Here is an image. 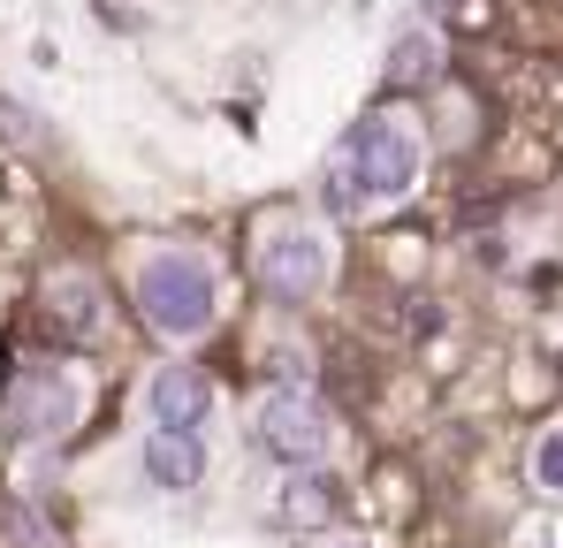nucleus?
Segmentation results:
<instances>
[{"instance_id":"obj_1","label":"nucleus","mask_w":563,"mask_h":548,"mask_svg":"<svg viewBox=\"0 0 563 548\" xmlns=\"http://www.w3.org/2000/svg\"><path fill=\"white\" fill-rule=\"evenodd\" d=\"M427 176V138L411 114L380 107L358 114L351 138L335 145V168H328V206L335 213H374V206H404Z\"/></svg>"},{"instance_id":"obj_2","label":"nucleus","mask_w":563,"mask_h":548,"mask_svg":"<svg viewBox=\"0 0 563 548\" xmlns=\"http://www.w3.org/2000/svg\"><path fill=\"white\" fill-rule=\"evenodd\" d=\"M137 305L161 336H198L221 313V274L190 244H161V252L137 260Z\"/></svg>"},{"instance_id":"obj_3","label":"nucleus","mask_w":563,"mask_h":548,"mask_svg":"<svg viewBox=\"0 0 563 548\" xmlns=\"http://www.w3.org/2000/svg\"><path fill=\"white\" fill-rule=\"evenodd\" d=\"M252 442L275 457L282 472H320L335 427H328V412H320L312 388H267L260 412H252Z\"/></svg>"},{"instance_id":"obj_4","label":"nucleus","mask_w":563,"mask_h":548,"mask_svg":"<svg viewBox=\"0 0 563 548\" xmlns=\"http://www.w3.org/2000/svg\"><path fill=\"white\" fill-rule=\"evenodd\" d=\"M335 274V244L312 229V221H282L260 237V289L275 305H312Z\"/></svg>"},{"instance_id":"obj_5","label":"nucleus","mask_w":563,"mask_h":548,"mask_svg":"<svg viewBox=\"0 0 563 548\" xmlns=\"http://www.w3.org/2000/svg\"><path fill=\"white\" fill-rule=\"evenodd\" d=\"M85 419V381L69 365H23L15 388H8V427L23 442H54Z\"/></svg>"},{"instance_id":"obj_6","label":"nucleus","mask_w":563,"mask_h":548,"mask_svg":"<svg viewBox=\"0 0 563 548\" xmlns=\"http://www.w3.org/2000/svg\"><path fill=\"white\" fill-rule=\"evenodd\" d=\"M145 419H153V435H206V419H213V381H206L198 365H161V373L145 381Z\"/></svg>"},{"instance_id":"obj_7","label":"nucleus","mask_w":563,"mask_h":548,"mask_svg":"<svg viewBox=\"0 0 563 548\" xmlns=\"http://www.w3.org/2000/svg\"><path fill=\"white\" fill-rule=\"evenodd\" d=\"M145 480L153 487H198L206 480V435H145Z\"/></svg>"},{"instance_id":"obj_8","label":"nucleus","mask_w":563,"mask_h":548,"mask_svg":"<svg viewBox=\"0 0 563 548\" xmlns=\"http://www.w3.org/2000/svg\"><path fill=\"white\" fill-rule=\"evenodd\" d=\"M54 313H62L69 328L92 336V328H99V289L85 282V274H54Z\"/></svg>"},{"instance_id":"obj_9","label":"nucleus","mask_w":563,"mask_h":548,"mask_svg":"<svg viewBox=\"0 0 563 548\" xmlns=\"http://www.w3.org/2000/svg\"><path fill=\"white\" fill-rule=\"evenodd\" d=\"M526 480H533L541 495H563V419L541 427V442L526 450Z\"/></svg>"},{"instance_id":"obj_10","label":"nucleus","mask_w":563,"mask_h":548,"mask_svg":"<svg viewBox=\"0 0 563 548\" xmlns=\"http://www.w3.org/2000/svg\"><path fill=\"white\" fill-rule=\"evenodd\" d=\"M282 503H289V518H297V526H320V518H328V511H335V487H328V480H320V472H297V480H289V495H282Z\"/></svg>"},{"instance_id":"obj_11","label":"nucleus","mask_w":563,"mask_h":548,"mask_svg":"<svg viewBox=\"0 0 563 548\" xmlns=\"http://www.w3.org/2000/svg\"><path fill=\"white\" fill-rule=\"evenodd\" d=\"M427 69H434V39L419 31V39H411V46L396 54V77H427Z\"/></svg>"},{"instance_id":"obj_12","label":"nucleus","mask_w":563,"mask_h":548,"mask_svg":"<svg viewBox=\"0 0 563 548\" xmlns=\"http://www.w3.org/2000/svg\"><path fill=\"white\" fill-rule=\"evenodd\" d=\"M518 548H563V518H533V526L518 534Z\"/></svg>"}]
</instances>
